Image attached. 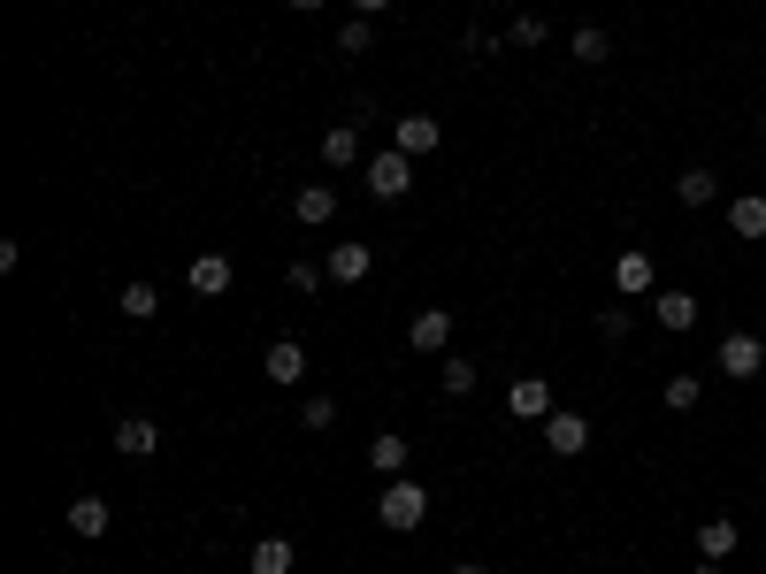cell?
I'll return each mask as SVG.
<instances>
[{
    "label": "cell",
    "mask_w": 766,
    "mask_h": 574,
    "mask_svg": "<svg viewBox=\"0 0 766 574\" xmlns=\"http://www.w3.org/2000/svg\"><path fill=\"white\" fill-rule=\"evenodd\" d=\"M253 574H291V536H261L253 544Z\"/></svg>",
    "instance_id": "obj_18"
},
{
    "label": "cell",
    "mask_w": 766,
    "mask_h": 574,
    "mask_svg": "<svg viewBox=\"0 0 766 574\" xmlns=\"http://www.w3.org/2000/svg\"><path fill=\"white\" fill-rule=\"evenodd\" d=\"M567 55H575V62H606V55H614V39H606L598 23H583V31L567 39Z\"/></svg>",
    "instance_id": "obj_20"
},
{
    "label": "cell",
    "mask_w": 766,
    "mask_h": 574,
    "mask_svg": "<svg viewBox=\"0 0 766 574\" xmlns=\"http://www.w3.org/2000/svg\"><path fill=\"white\" fill-rule=\"evenodd\" d=\"M659 329H675V337L697 329V299H690V291H659Z\"/></svg>",
    "instance_id": "obj_17"
},
{
    "label": "cell",
    "mask_w": 766,
    "mask_h": 574,
    "mask_svg": "<svg viewBox=\"0 0 766 574\" xmlns=\"http://www.w3.org/2000/svg\"><path fill=\"white\" fill-rule=\"evenodd\" d=\"M360 169H368V191H376V199H407V185H415V154H399V146L376 154V161H360Z\"/></svg>",
    "instance_id": "obj_2"
},
{
    "label": "cell",
    "mask_w": 766,
    "mask_h": 574,
    "mask_svg": "<svg viewBox=\"0 0 766 574\" xmlns=\"http://www.w3.org/2000/svg\"><path fill=\"white\" fill-rule=\"evenodd\" d=\"M291 8H299V16H315V8H330V0H291Z\"/></svg>",
    "instance_id": "obj_31"
},
{
    "label": "cell",
    "mask_w": 766,
    "mask_h": 574,
    "mask_svg": "<svg viewBox=\"0 0 766 574\" xmlns=\"http://www.w3.org/2000/svg\"><path fill=\"white\" fill-rule=\"evenodd\" d=\"M299 429H338V398H330V390L299 398Z\"/></svg>",
    "instance_id": "obj_21"
},
{
    "label": "cell",
    "mask_w": 766,
    "mask_h": 574,
    "mask_svg": "<svg viewBox=\"0 0 766 574\" xmlns=\"http://www.w3.org/2000/svg\"><path fill=\"white\" fill-rule=\"evenodd\" d=\"M553 31H545V16H514V47H545Z\"/></svg>",
    "instance_id": "obj_28"
},
{
    "label": "cell",
    "mask_w": 766,
    "mask_h": 574,
    "mask_svg": "<svg viewBox=\"0 0 766 574\" xmlns=\"http://www.w3.org/2000/svg\"><path fill=\"white\" fill-rule=\"evenodd\" d=\"M322 161H330V169H352V161H360V130H352V123L322 130Z\"/></svg>",
    "instance_id": "obj_16"
},
{
    "label": "cell",
    "mask_w": 766,
    "mask_h": 574,
    "mask_svg": "<svg viewBox=\"0 0 766 574\" xmlns=\"http://www.w3.org/2000/svg\"><path fill=\"white\" fill-rule=\"evenodd\" d=\"M330 215H338V191H330V185H299V191H291V222H307V230H322Z\"/></svg>",
    "instance_id": "obj_8"
},
{
    "label": "cell",
    "mask_w": 766,
    "mask_h": 574,
    "mask_svg": "<svg viewBox=\"0 0 766 574\" xmlns=\"http://www.w3.org/2000/svg\"><path fill=\"white\" fill-rule=\"evenodd\" d=\"M407 459H415L407 437H391V429H384V437H368V467H376V475H407Z\"/></svg>",
    "instance_id": "obj_14"
},
{
    "label": "cell",
    "mask_w": 766,
    "mask_h": 574,
    "mask_svg": "<svg viewBox=\"0 0 766 574\" xmlns=\"http://www.w3.org/2000/svg\"><path fill=\"white\" fill-rule=\"evenodd\" d=\"M766 368V345L752 337V329H728L720 337V376H736V383H752Z\"/></svg>",
    "instance_id": "obj_3"
},
{
    "label": "cell",
    "mask_w": 766,
    "mask_h": 574,
    "mask_svg": "<svg viewBox=\"0 0 766 574\" xmlns=\"http://www.w3.org/2000/svg\"><path fill=\"white\" fill-rule=\"evenodd\" d=\"M445 390H452V398H468V390H476V360H460V353H452V360H445Z\"/></svg>",
    "instance_id": "obj_24"
},
{
    "label": "cell",
    "mask_w": 766,
    "mask_h": 574,
    "mask_svg": "<svg viewBox=\"0 0 766 574\" xmlns=\"http://www.w3.org/2000/svg\"><path fill=\"white\" fill-rule=\"evenodd\" d=\"M759 138H766V108H759Z\"/></svg>",
    "instance_id": "obj_34"
},
{
    "label": "cell",
    "mask_w": 766,
    "mask_h": 574,
    "mask_svg": "<svg viewBox=\"0 0 766 574\" xmlns=\"http://www.w3.org/2000/svg\"><path fill=\"white\" fill-rule=\"evenodd\" d=\"M384 8H391V0H352V16H384Z\"/></svg>",
    "instance_id": "obj_30"
},
{
    "label": "cell",
    "mask_w": 766,
    "mask_h": 574,
    "mask_svg": "<svg viewBox=\"0 0 766 574\" xmlns=\"http://www.w3.org/2000/svg\"><path fill=\"white\" fill-rule=\"evenodd\" d=\"M675 191H683V207H713L720 177H713V169H683V177H675Z\"/></svg>",
    "instance_id": "obj_19"
},
{
    "label": "cell",
    "mask_w": 766,
    "mask_h": 574,
    "mask_svg": "<svg viewBox=\"0 0 766 574\" xmlns=\"http://www.w3.org/2000/svg\"><path fill=\"white\" fill-rule=\"evenodd\" d=\"M153 445H161V429H153L146 414H123V422H116V452H123V459H146Z\"/></svg>",
    "instance_id": "obj_13"
},
{
    "label": "cell",
    "mask_w": 766,
    "mask_h": 574,
    "mask_svg": "<svg viewBox=\"0 0 766 574\" xmlns=\"http://www.w3.org/2000/svg\"><path fill=\"white\" fill-rule=\"evenodd\" d=\"M185 284H192V299H222V291H230V254H200Z\"/></svg>",
    "instance_id": "obj_9"
},
{
    "label": "cell",
    "mask_w": 766,
    "mask_h": 574,
    "mask_svg": "<svg viewBox=\"0 0 766 574\" xmlns=\"http://www.w3.org/2000/svg\"><path fill=\"white\" fill-rule=\"evenodd\" d=\"M391 146H399V154H437V146H445V130H437V116H399V130H391Z\"/></svg>",
    "instance_id": "obj_7"
},
{
    "label": "cell",
    "mask_w": 766,
    "mask_h": 574,
    "mask_svg": "<svg viewBox=\"0 0 766 574\" xmlns=\"http://www.w3.org/2000/svg\"><path fill=\"white\" fill-rule=\"evenodd\" d=\"M614 291H651V260L621 254V260H614Z\"/></svg>",
    "instance_id": "obj_22"
},
{
    "label": "cell",
    "mask_w": 766,
    "mask_h": 574,
    "mask_svg": "<svg viewBox=\"0 0 766 574\" xmlns=\"http://www.w3.org/2000/svg\"><path fill=\"white\" fill-rule=\"evenodd\" d=\"M376 47V31H368V16H352L346 31H338V55H368Z\"/></svg>",
    "instance_id": "obj_26"
},
{
    "label": "cell",
    "mask_w": 766,
    "mask_h": 574,
    "mask_svg": "<svg viewBox=\"0 0 766 574\" xmlns=\"http://www.w3.org/2000/svg\"><path fill=\"white\" fill-rule=\"evenodd\" d=\"M153 307H161V291H153V284H123V315H131V321H146Z\"/></svg>",
    "instance_id": "obj_25"
},
{
    "label": "cell",
    "mask_w": 766,
    "mask_h": 574,
    "mask_svg": "<svg viewBox=\"0 0 766 574\" xmlns=\"http://www.w3.org/2000/svg\"><path fill=\"white\" fill-rule=\"evenodd\" d=\"M261 368H269V383H283V390H291V383H307V345H291V337H283V345L261 353Z\"/></svg>",
    "instance_id": "obj_10"
},
{
    "label": "cell",
    "mask_w": 766,
    "mask_h": 574,
    "mask_svg": "<svg viewBox=\"0 0 766 574\" xmlns=\"http://www.w3.org/2000/svg\"><path fill=\"white\" fill-rule=\"evenodd\" d=\"M407 345H415V353H445V345H452V315H445V307H421V315L407 321Z\"/></svg>",
    "instance_id": "obj_5"
},
{
    "label": "cell",
    "mask_w": 766,
    "mask_h": 574,
    "mask_svg": "<svg viewBox=\"0 0 766 574\" xmlns=\"http://www.w3.org/2000/svg\"><path fill=\"white\" fill-rule=\"evenodd\" d=\"M368 268H376V254H368L360 238L330 246V260H322V276H330V284H368Z\"/></svg>",
    "instance_id": "obj_4"
},
{
    "label": "cell",
    "mask_w": 766,
    "mask_h": 574,
    "mask_svg": "<svg viewBox=\"0 0 766 574\" xmlns=\"http://www.w3.org/2000/svg\"><path fill=\"white\" fill-rule=\"evenodd\" d=\"M452 574H484V567H476V560H460V567H452Z\"/></svg>",
    "instance_id": "obj_33"
},
{
    "label": "cell",
    "mask_w": 766,
    "mask_h": 574,
    "mask_svg": "<svg viewBox=\"0 0 766 574\" xmlns=\"http://www.w3.org/2000/svg\"><path fill=\"white\" fill-rule=\"evenodd\" d=\"M697 398H705V383H697V376H675V383H667V406H675V414H690Z\"/></svg>",
    "instance_id": "obj_27"
},
{
    "label": "cell",
    "mask_w": 766,
    "mask_h": 574,
    "mask_svg": "<svg viewBox=\"0 0 766 574\" xmlns=\"http://www.w3.org/2000/svg\"><path fill=\"white\" fill-rule=\"evenodd\" d=\"M376 521H384V528H399V536L421 528V521H429V491H421L415 475H391V483H384V498H376Z\"/></svg>",
    "instance_id": "obj_1"
},
{
    "label": "cell",
    "mask_w": 766,
    "mask_h": 574,
    "mask_svg": "<svg viewBox=\"0 0 766 574\" xmlns=\"http://www.w3.org/2000/svg\"><path fill=\"white\" fill-rule=\"evenodd\" d=\"M736 544H744V528H736V521H705V528H697V552H705V560H728Z\"/></svg>",
    "instance_id": "obj_15"
},
{
    "label": "cell",
    "mask_w": 766,
    "mask_h": 574,
    "mask_svg": "<svg viewBox=\"0 0 766 574\" xmlns=\"http://www.w3.org/2000/svg\"><path fill=\"white\" fill-rule=\"evenodd\" d=\"M728 230H736L744 246H759V238H766V191H744V199L728 207Z\"/></svg>",
    "instance_id": "obj_11"
},
{
    "label": "cell",
    "mask_w": 766,
    "mask_h": 574,
    "mask_svg": "<svg viewBox=\"0 0 766 574\" xmlns=\"http://www.w3.org/2000/svg\"><path fill=\"white\" fill-rule=\"evenodd\" d=\"M598 337L621 345V337H628V307H606V315H598Z\"/></svg>",
    "instance_id": "obj_29"
},
{
    "label": "cell",
    "mask_w": 766,
    "mask_h": 574,
    "mask_svg": "<svg viewBox=\"0 0 766 574\" xmlns=\"http://www.w3.org/2000/svg\"><path fill=\"white\" fill-rule=\"evenodd\" d=\"M697 574H728V560H705V567H697Z\"/></svg>",
    "instance_id": "obj_32"
},
{
    "label": "cell",
    "mask_w": 766,
    "mask_h": 574,
    "mask_svg": "<svg viewBox=\"0 0 766 574\" xmlns=\"http://www.w3.org/2000/svg\"><path fill=\"white\" fill-rule=\"evenodd\" d=\"M545 445H553L559 459H575V452L590 445V422H583V414H553V422H545Z\"/></svg>",
    "instance_id": "obj_12"
},
{
    "label": "cell",
    "mask_w": 766,
    "mask_h": 574,
    "mask_svg": "<svg viewBox=\"0 0 766 574\" xmlns=\"http://www.w3.org/2000/svg\"><path fill=\"white\" fill-rule=\"evenodd\" d=\"M506 406H514L521 422H553V383H545V376H521L514 390H506Z\"/></svg>",
    "instance_id": "obj_6"
},
{
    "label": "cell",
    "mask_w": 766,
    "mask_h": 574,
    "mask_svg": "<svg viewBox=\"0 0 766 574\" xmlns=\"http://www.w3.org/2000/svg\"><path fill=\"white\" fill-rule=\"evenodd\" d=\"M70 528H77V536H108V498H77Z\"/></svg>",
    "instance_id": "obj_23"
}]
</instances>
